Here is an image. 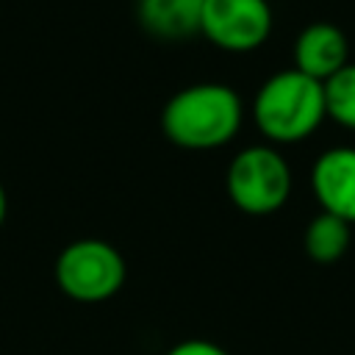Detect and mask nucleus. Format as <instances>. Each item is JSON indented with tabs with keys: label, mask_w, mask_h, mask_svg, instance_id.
<instances>
[{
	"label": "nucleus",
	"mask_w": 355,
	"mask_h": 355,
	"mask_svg": "<svg viewBox=\"0 0 355 355\" xmlns=\"http://www.w3.org/2000/svg\"><path fill=\"white\" fill-rule=\"evenodd\" d=\"M200 33L227 53H250L272 33V6L266 0H205Z\"/></svg>",
	"instance_id": "5"
},
{
	"label": "nucleus",
	"mask_w": 355,
	"mask_h": 355,
	"mask_svg": "<svg viewBox=\"0 0 355 355\" xmlns=\"http://www.w3.org/2000/svg\"><path fill=\"white\" fill-rule=\"evenodd\" d=\"M311 191L324 214L355 222V147H330L311 166Z\"/></svg>",
	"instance_id": "6"
},
{
	"label": "nucleus",
	"mask_w": 355,
	"mask_h": 355,
	"mask_svg": "<svg viewBox=\"0 0 355 355\" xmlns=\"http://www.w3.org/2000/svg\"><path fill=\"white\" fill-rule=\"evenodd\" d=\"M166 355H230V352L208 338H186V341L175 344Z\"/></svg>",
	"instance_id": "11"
},
{
	"label": "nucleus",
	"mask_w": 355,
	"mask_h": 355,
	"mask_svg": "<svg viewBox=\"0 0 355 355\" xmlns=\"http://www.w3.org/2000/svg\"><path fill=\"white\" fill-rule=\"evenodd\" d=\"M122 252L103 239H78L55 258V283L75 302L94 305L111 300L125 283Z\"/></svg>",
	"instance_id": "4"
},
{
	"label": "nucleus",
	"mask_w": 355,
	"mask_h": 355,
	"mask_svg": "<svg viewBox=\"0 0 355 355\" xmlns=\"http://www.w3.org/2000/svg\"><path fill=\"white\" fill-rule=\"evenodd\" d=\"M349 64L347 33L333 22H311L294 39V69L324 83Z\"/></svg>",
	"instance_id": "7"
},
{
	"label": "nucleus",
	"mask_w": 355,
	"mask_h": 355,
	"mask_svg": "<svg viewBox=\"0 0 355 355\" xmlns=\"http://www.w3.org/2000/svg\"><path fill=\"white\" fill-rule=\"evenodd\" d=\"M225 186L239 211L250 216H269L280 211L291 194V169L275 147L252 144L233 155Z\"/></svg>",
	"instance_id": "3"
},
{
	"label": "nucleus",
	"mask_w": 355,
	"mask_h": 355,
	"mask_svg": "<svg viewBox=\"0 0 355 355\" xmlns=\"http://www.w3.org/2000/svg\"><path fill=\"white\" fill-rule=\"evenodd\" d=\"M6 214H8V197H6V186H3V180H0V227H3V222H6Z\"/></svg>",
	"instance_id": "12"
},
{
	"label": "nucleus",
	"mask_w": 355,
	"mask_h": 355,
	"mask_svg": "<svg viewBox=\"0 0 355 355\" xmlns=\"http://www.w3.org/2000/svg\"><path fill=\"white\" fill-rule=\"evenodd\" d=\"M139 3H144V0H139Z\"/></svg>",
	"instance_id": "13"
},
{
	"label": "nucleus",
	"mask_w": 355,
	"mask_h": 355,
	"mask_svg": "<svg viewBox=\"0 0 355 355\" xmlns=\"http://www.w3.org/2000/svg\"><path fill=\"white\" fill-rule=\"evenodd\" d=\"M324 114L336 125L355 130V64L341 67L324 83Z\"/></svg>",
	"instance_id": "10"
},
{
	"label": "nucleus",
	"mask_w": 355,
	"mask_h": 355,
	"mask_svg": "<svg viewBox=\"0 0 355 355\" xmlns=\"http://www.w3.org/2000/svg\"><path fill=\"white\" fill-rule=\"evenodd\" d=\"M244 122V105L227 83H191L175 92L161 111L164 136L180 150H216L236 139Z\"/></svg>",
	"instance_id": "1"
},
{
	"label": "nucleus",
	"mask_w": 355,
	"mask_h": 355,
	"mask_svg": "<svg viewBox=\"0 0 355 355\" xmlns=\"http://www.w3.org/2000/svg\"><path fill=\"white\" fill-rule=\"evenodd\" d=\"M255 128L275 144L302 141L319 130L327 119L324 89L319 80L302 75L300 69H280L269 75L252 100Z\"/></svg>",
	"instance_id": "2"
},
{
	"label": "nucleus",
	"mask_w": 355,
	"mask_h": 355,
	"mask_svg": "<svg viewBox=\"0 0 355 355\" xmlns=\"http://www.w3.org/2000/svg\"><path fill=\"white\" fill-rule=\"evenodd\" d=\"M205 0H144L139 3V22L155 39H189L200 33Z\"/></svg>",
	"instance_id": "8"
},
{
	"label": "nucleus",
	"mask_w": 355,
	"mask_h": 355,
	"mask_svg": "<svg viewBox=\"0 0 355 355\" xmlns=\"http://www.w3.org/2000/svg\"><path fill=\"white\" fill-rule=\"evenodd\" d=\"M349 241H352V233H349V222L333 216V214H316L308 227H305V236H302V247L308 252V258L313 263H336L347 255L349 250Z\"/></svg>",
	"instance_id": "9"
}]
</instances>
